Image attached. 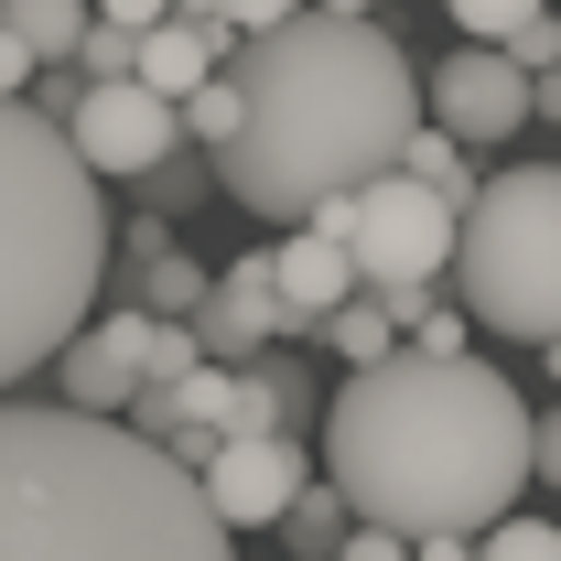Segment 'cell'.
I'll return each instance as SVG.
<instances>
[{"label": "cell", "instance_id": "ac0fdd59", "mask_svg": "<svg viewBox=\"0 0 561 561\" xmlns=\"http://www.w3.org/2000/svg\"><path fill=\"white\" fill-rule=\"evenodd\" d=\"M238 119H249V87H238V76H206V87L184 98V140H195V151H227Z\"/></svg>", "mask_w": 561, "mask_h": 561}, {"label": "cell", "instance_id": "d4e9b609", "mask_svg": "<svg viewBox=\"0 0 561 561\" xmlns=\"http://www.w3.org/2000/svg\"><path fill=\"white\" fill-rule=\"evenodd\" d=\"M411 346H421V356H476V313H465V302H454V313L432 302V313L411 324Z\"/></svg>", "mask_w": 561, "mask_h": 561}, {"label": "cell", "instance_id": "4316f807", "mask_svg": "<svg viewBox=\"0 0 561 561\" xmlns=\"http://www.w3.org/2000/svg\"><path fill=\"white\" fill-rule=\"evenodd\" d=\"M507 55H518L529 76H551V66H561V11H540V22H529V33L507 44Z\"/></svg>", "mask_w": 561, "mask_h": 561}, {"label": "cell", "instance_id": "52a82bcc", "mask_svg": "<svg viewBox=\"0 0 561 561\" xmlns=\"http://www.w3.org/2000/svg\"><path fill=\"white\" fill-rule=\"evenodd\" d=\"M432 119L465 140V151H496V140H518L540 119V76L518 66L507 44H465V55L432 66Z\"/></svg>", "mask_w": 561, "mask_h": 561}, {"label": "cell", "instance_id": "4fadbf2b", "mask_svg": "<svg viewBox=\"0 0 561 561\" xmlns=\"http://www.w3.org/2000/svg\"><path fill=\"white\" fill-rule=\"evenodd\" d=\"M55 378H66V400H76V411H108V421H119V411L140 400V389H151L130 356L108 346V324H87V335H76V346L55 356Z\"/></svg>", "mask_w": 561, "mask_h": 561}, {"label": "cell", "instance_id": "83f0119b", "mask_svg": "<svg viewBox=\"0 0 561 561\" xmlns=\"http://www.w3.org/2000/svg\"><path fill=\"white\" fill-rule=\"evenodd\" d=\"M335 561H411V540H400V529H378V518H356Z\"/></svg>", "mask_w": 561, "mask_h": 561}, {"label": "cell", "instance_id": "d6a6232c", "mask_svg": "<svg viewBox=\"0 0 561 561\" xmlns=\"http://www.w3.org/2000/svg\"><path fill=\"white\" fill-rule=\"evenodd\" d=\"M173 11H184V22H227V0H173Z\"/></svg>", "mask_w": 561, "mask_h": 561}, {"label": "cell", "instance_id": "e0dca14e", "mask_svg": "<svg viewBox=\"0 0 561 561\" xmlns=\"http://www.w3.org/2000/svg\"><path fill=\"white\" fill-rule=\"evenodd\" d=\"M400 162H411L432 195H454V206H476V195H486V184H476V162H465V140L443 130V119H432V130H411V151H400Z\"/></svg>", "mask_w": 561, "mask_h": 561}, {"label": "cell", "instance_id": "30bf717a", "mask_svg": "<svg viewBox=\"0 0 561 561\" xmlns=\"http://www.w3.org/2000/svg\"><path fill=\"white\" fill-rule=\"evenodd\" d=\"M195 335H206L216 367H249V356H271V335H291V302H280V260H271V249H249V260L216 271Z\"/></svg>", "mask_w": 561, "mask_h": 561}, {"label": "cell", "instance_id": "3957f363", "mask_svg": "<svg viewBox=\"0 0 561 561\" xmlns=\"http://www.w3.org/2000/svg\"><path fill=\"white\" fill-rule=\"evenodd\" d=\"M0 561H238L195 465L108 411H0Z\"/></svg>", "mask_w": 561, "mask_h": 561}, {"label": "cell", "instance_id": "44dd1931", "mask_svg": "<svg viewBox=\"0 0 561 561\" xmlns=\"http://www.w3.org/2000/svg\"><path fill=\"white\" fill-rule=\"evenodd\" d=\"M76 76H140V33L98 11V22H87V44H76Z\"/></svg>", "mask_w": 561, "mask_h": 561}, {"label": "cell", "instance_id": "7a4b0ae2", "mask_svg": "<svg viewBox=\"0 0 561 561\" xmlns=\"http://www.w3.org/2000/svg\"><path fill=\"white\" fill-rule=\"evenodd\" d=\"M227 76L249 87V119L216 151V195L260 227H302L367 195L421 130V66L367 11H302L280 33H249Z\"/></svg>", "mask_w": 561, "mask_h": 561}, {"label": "cell", "instance_id": "2e32d148", "mask_svg": "<svg viewBox=\"0 0 561 561\" xmlns=\"http://www.w3.org/2000/svg\"><path fill=\"white\" fill-rule=\"evenodd\" d=\"M324 346L346 356V367H378V356H400V324H389V302L367 291V302H335V313H324Z\"/></svg>", "mask_w": 561, "mask_h": 561}, {"label": "cell", "instance_id": "cb8c5ba5", "mask_svg": "<svg viewBox=\"0 0 561 561\" xmlns=\"http://www.w3.org/2000/svg\"><path fill=\"white\" fill-rule=\"evenodd\" d=\"M249 378H260V389H271V411H280V432H291V421L313 411V378H302V367H291V356H249Z\"/></svg>", "mask_w": 561, "mask_h": 561}, {"label": "cell", "instance_id": "7c38bea8", "mask_svg": "<svg viewBox=\"0 0 561 561\" xmlns=\"http://www.w3.org/2000/svg\"><path fill=\"white\" fill-rule=\"evenodd\" d=\"M130 291H140V313L195 324V313H206V291H216V271H195V260L162 238V216H151V227H140V260H130Z\"/></svg>", "mask_w": 561, "mask_h": 561}, {"label": "cell", "instance_id": "836d02e7", "mask_svg": "<svg viewBox=\"0 0 561 561\" xmlns=\"http://www.w3.org/2000/svg\"><path fill=\"white\" fill-rule=\"evenodd\" d=\"M540 119H561V66H551V76H540Z\"/></svg>", "mask_w": 561, "mask_h": 561}, {"label": "cell", "instance_id": "1f68e13d", "mask_svg": "<svg viewBox=\"0 0 561 561\" xmlns=\"http://www.w3.org/2000/svg\"><path fill=\"white\" fill-rule=\"evenodd\" d=\"M411 561H476V540H411Z\"/></svg>", "mask_w": 561, "mask_h": 561}, {"label": "cell", "instance_id": "6da1fadb", "mask_svg": "<svg viewBox=\"0 0 561 561\" xmlns=\"http://www.w3.org/2000/svg\"><path fill=\"white\" fill-rule=\"evenodd\" d=\"M324 476L356 496V518L400 540H486L507 496L540 486V411L486 356H378L346 367L324 411Z\"/></svg>", "mask_w": 561, "mask_h": 561}, {"label": "cell", "instance_id": "5bb4252c", "mask_svg": "<svg viewBox=\"0 0 561 561\" xmlns=\"http://www.w3.org/2000/svg\"><path fill=\"white\" fill-rule=\"evenodd\" d=\"M0 22L44 55V66H76V44H87V22H98V0H0Z\"/></svg>", "mask_w": 561, "mask_h": 561}, {"label": "cell", "instance_id": "9c48e42d", "mask_svg": "<svg viewBox=\"0 0 561 561\" xmlns=\"http://www.w3.org/2000/svg\"><path fill=\"white\" fill-rule=\"evenodd\" d=\"M302 486H313V465H302L291 432H238V443H216V454H206V496H216L227 529H280Z\"/></svg>", "mask_w": 561, "mask_h": 561}, {"label": "cell", "instance_id": "5b68a950", "mask_svg": "<svg viewBox=\"0 0 561 561\" xmlns=\"http://www.w3.org/2000/svg\"><path fill=\"white\" fill-rule=\"evenodd\" d=\"M454 291L476 324L518 346L561 335V162L486 173V195L465 206V238H454Z\"/></svg>", "mask_w": 561, "mask_h": 561}, {"label": "cell", "instance_id": "e575fe53", "mask_svg": "<svg viewBox=\"0 0 561 561\" xmlns=\"http://www.w3.org/2000/svg\"><path fill=\"white\" fill-rule=\"evenodd\" d=\"M313 11H378V0H313Z\"/></svg>", "mask_w": 561, "mask_h": 561}, {"label": "cell", "instance_id": "d590c367", "mask_svg": "<svg viewBox=\"0 0 561 561\" xmlns=\"http://www.w3.org/2000/svg\"><path fill=\"white\" fill-rule=\"evenodd\" d=\"M540 367H551V378H561V335H551V346H540Z\"/></svg>", "mask_w": 561, "mask_h": 561}, {"label": "cell", "instance_id": "277c9868", "mask_svg": "<svg viewBox=\"0 0 561 561\" xmlns=\"http://www.w3.org/2000/svg\"><path fill=\"white\" fill-rule=\"evenodd\" d=\"M108 238L119 227L98 206V162L76 151V130L33 98H0V389L87 335Z\"/></svg>", "mask_w": 561, "mask_h": 561}, {"label": "cell", "instance_id": "ffe728a7", "mask_svg": "<svg viewBox=\"0 0 561 561\" xmlns=\"http://www.w3.org/2000/svg\"><path fill=\"white\" fill-rule=\"evenodd\" d=\"M443 11L465 22V44H518V33H529L551 0H443Z\"/></svg>", "mask_w": 561, "mask_h": 561}, {"label": "cell", "instance_id": "d6986e66", "mask_svg": "<svg viewBox=\"0 0 561 561\" xmlns=\"http://www.w3.org/2000/svg\"><path fill=\"white\" fill-rule=\"evenodd\" d=\"M173 421H195V432L227 443V432H238V367H216V356H206V367L173 389Z\"/></svg>", "mask_w": 561, "mask_h": 561}, {"label": "cell", "instance_id": "7402d4cb", "mask_svg": "<svg viewBox=\"0 0 561 561\" xmlns=\"http://www.w3.org/2000/svg\"><path fill=\"white\" fill-rule=\"evenodd\" d=\"M476 561H561V529L551 518H496L486 540H476Z\"/></svg>", "mask_w": 561, "mask_h": 561}, {"label": "cell", "instance_id": "8fae6325", "mask_svg": "<svg viewBox=\"0 0 561 561\" xmlns=\"http://www.w3.org/2000/svg\"><path fill=\"white\" fill-rule=\"evenodd\" d=\"M271 260H280V302H291V335H324V313L367 291V271H356V238H346V206L302 216V227L280 238Z\"/></svg>", "mask_w": 561, "mask_h": 561}, {"label": "cell", "instance_id": "4dcf8cb0", "mask_svg": "<svg viewBox=\"0 0 561 561\" xmlns=\"http://www.w3.org/2000/svg\"><path fill=\"white\" fill-rule=\"evenodd\" d=\"M540 486H561V411H540Z\"/></svg>", "mask_w": 561, "mask_h": 561}, {"label": "cell", "instance_id": "603a6c76", "mask_svg": "<svg viewBox=\"0 0 561 561\" xmlns=\"http://www.w3.org/2000/svg\"><path fill=\"white\" fill-rule=\"evenodd\" d=\"M140 184H151V206H195V195L216 184V151H173V162H151Z\"/></svg>", "mask_w": 561, "mask_h": 561}, {"label": "cell", "instance_id": "8992f818", "mask_svg": "<svg viewBox=\"0 0 561 561\" xmlns=\"http://www.w3.org/2000/svg\"><path fill=\"white\" fill-rule=\"evenodd\" d=\"M346 238H356L367 291H432V280L454 271L465 206H454V195H432L411 162H400V173H378L367 195H346Z\"/></svg>", "mask_w": 561, "mask_h": 561}, {"label": "cell", "instance_id": "ba28073f", "mask_svg": "<svg viewBox=\"0 0 561 561\" xmlns=\"http://www.w3.org/2000/svg\"><path fill=\"white\" fill-rule=\"evenodd\" d=\"M66 130H76V151H87L98 173H151V162L184 151V108H173L162 87H140V76H87Z\"/></svg>", "mask_w": 561, "mask_h": 561}, {"label": "cell", "instance_id": "f1b7e54d", "mask_svg": "<svg viewBox=\"0 0 561 561\" xmlns=\"http://www.w3.org/2000/svg\"><path fill=\"white\" fill-rule=\"evenodd\" d=\"M302 11H313V0H227L238 33H280V22H302Z\"/></svg>", "mask_w": 561, "mask_h": 561}, {"label": "cell", "instance_id": "9a60e30c", "mask_svg": "<svg viewBox=\"0 0 561 561\" xmlns=\"http://www.w3.org/2000/svg\"><path fill=\"white\" fill-rule=\"evenodd\" d=\"M346 518H356V496L335 486V476H324V486H302V496H291V518H280V540H291L302 561H335V551H346Z\"/></svg>", "mask_w": 561, "mask_h": 561}, {"label": "cell", "instance_id": "f546056e", "mask_svg": "<svg viewBox=\"0 0 561 561\" xmlns=\"http://www.w3.org/2000/svg\"><path fill=\"white\" fill-rule=\"evenodd\" d=\"M108 22H130V33H151V22H173V0H98Z\"/></svg>", "mask_w": 561, "mask_h": 561}, {"label": "cell", "instance_id": "484cf974", "mask_svg": "<svg viewBox=\"0 0 561 561\" xmlns=\"http://www.w3.org/2000/svg\"><path fill=\"white\" fill-rule=\"evenodd\" d=\"M33 76H44V55H33L11 22H0V98H33Z\"/></svg>", "mask_w": 561, "mask_h": 561}]
</instances>
